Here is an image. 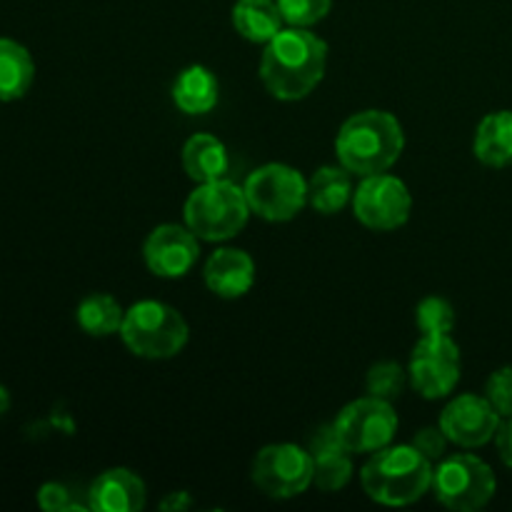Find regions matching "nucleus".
Segmentation results:
<instances>
[{
	"label": "nucleus",
	"mask_w": 512,
	"mask_h": 512,
	"mask_svg": "<svg viewBox=\"0 0 512 512\" xmlns=\"http://www.w3.org/2000/svg\"><path fill=\"white\" fill-rule=\"evenodd\" d=\"M205 285L223 300H238L248 295L255 285V263L245 250L218 248L203 268Z\"/></svg>",
	"instance_id": "obj_15"
},
{
	"label": "nucleus",
	"mask_w": 512,
	"mask_h": 512,
	"mask_svg": "<svg viewBox=\"0 0 512 512\" xmlns=\"http://www.w3.org/2000/svg\"><path fill=\"white\" fill-rule=\"evenodd\" d=\"M145 500V483L128 468L105 470L88 488V510L95 512H138L145 508Z\"/></svg>",
	"instance_id": "obj_14"
},
{
	"label": "nucleus",
	"mask_w": 512,
	"mask_h": 512,
	"mask_svg": "<svg viewBox=\"0 0 512 512\" xmlns=\"http://www.w3.org/2000/svg\"><path fill=\"white\" fill-rule=\"evenodd\" d=\"M190 503H193V500H190L188 493H170L168 498L160 503V508L163 510H185V508H190Z\"/></svg>",
	"instance_id": "obj_31"
},
{
	"label": "nucleus",
	"mask_w": 512,
	"mask_h": 512,
	"mask_svg": "<svg viewBox=\"0 0 512 512\" xmlns=\"http://www.w3.org/2000/svg\"><path fill=\"white\" fill-rule=\"evenodd\" d=\"M183 168L188 173L190 180L195 183H210V180H223L228 178L230 170V155L225 148L223 140H218L215 135L198 133L193 138H188V143L183 145Z\"/></svg>",
	"instance_id": "obj_16"
},
{
	"label": "nucleus",
	"mask_w": 512,
	"mask_h": 512,
	"mask_svg": "<svg viewBox=\"0 0 512 512\" xmlns=\"http://www.w3.org/2000/svg\"><path fill=\"white\" fill-rule=\"evenodd\" d=\"M333 425L340 445L350 455H373L398 433V413L393 403L368 395L345 405Z\"/></svg>",
	"instance_id": "obj_8"
},
{
	"label": "nucleus",
	"mask_w": 512,
	"mask_h": 512,
	"mask_svg": "<svg viewBox=\"0 0 512 512\" xmlns=\"http://www.w3.org/2000/svg\"><path fill=\"white\" fill-rule=\"evenodd\" d=\"M353 213L370 230H398L410 220L413 195L395 175H365L353 193Z\"/></svg>",
	"instance_id": "obj_11"
},
{
	"label": "nucleus",
	"mask_w": 512,
	"mask_h": 512,
	"mask_svg": "<svg viewBox=\"0 0 512 512\" xmlns=\"http://www.w3.org/2000/svg\"><path fill=\"white\" fill-rule=\"evenodd\" d=\"M353 478V460L345 448L313 455V485L323 493H338Z\"/></svg>",
	"instance_id": "obj_23"
},
{
	"label": "nucleus",
	"mask_w": 512,
	"mask_h": 512,
	"mask_svg": "<svg viewBox=\"0 0 512 512\" xmlns=\"http://www.w3.org/2000/svg\"><path fill=\"white\" fill-rule=\"evenodd\" d=\"M415 323L423 335H450L455 328V308L445 298L430 295L415 308Z\"/></svg>",
	"instance_id": "obj_25"
},
{
	"label": "nucleus",
	"mask_w": 512,
	"mask_h": 512,
	"mask_svg": "<svg viewBox=\"0 0 512 512\" xmlns=\"http://www.w3.org/2000/svg\"><path fill=\"white\" fill-rule=\"evenodd\" d=\"M35 80V60L23 43L0 38V103H13L28 95Z\"/></svg>",
	"instance_id": "obj_19"
},
{
	"label": "nucleus",
	"mask_w": 512,
	"mask_h": 512,
	"mask_svg": "<svg viewBox=\"0 0 512 512\" xmlns=\"http://www.w3.org/2000/svg\"><path fill=\"white\" fill-rule=\"evenodd\" d=\"M253 483L275 500L298 498L313 485V455L293 443L265 445L253 460Z\"/></svg>",
	"instance_id": "obj_9"
},
{
	"label": "nucleus",
	"mask_w": 512,
	"mask_h": 512,
	"mask_svg": "<svg viewBox=\"0 0 512 512\" xmlns=\"http://www.w3.org/2000/svg\"><path fill=\"white\" fill-rule=\"evenodd\" d=\"M250 210L270 223H288L308 205V180L285 163L255 168L243 185Z\"/></svg>",
	"instance_id": "obj_7"
},
{
	"label": "nucleus",
	"mask_w": 512,
	"mask_h": 512,
	"mask_svg": "<svg viewBox=\"0 0 512 512\" xmlns=\"http://www.w3.org/2000/svg\"><path fill=\"white\" fill-rule=\"evenodd\" d=\"M38 505L45 512H68V510H80L88 508V505H80L73 498L70 488H65L63 483H45L38 490Z\"/></svg>",
	"instance_id": "obj_28"
},
{
	"label": "nucleus",
	"mask_w": 512,
	"mask_h": 512,
	"mask_svg": "<svg viewBox=\"0 0 512 512\" xmlns=\"http://www.w3.org/2000/svg\"><path fill=\"white\" fill-rule=\"evenodd\" d=\"M403 148V125L388 110H360L350 115L335 138L338 163L358 178L388 173L403 155Z\"/></svg>",
	"instance_id": "obj_2"
},
{
	"label": "nucleus",
	"mask_w": 512,
	"mask_h": 512,
	"mask_svg": "<svg viewBox=\"0 0 512 512\" xmlns=\"http://www.w3.org/2000/svg\"><path fill=\"white\" fill-rule=\"evenodd\" d=\"M250 213L253 210L245 198V190L230 183L228 178L198 183L183 208L185 225L200 240H210V243L235 238L248 225Z\"/></svg>",
	"instance_id": "obj_5"
},
{
	"label": "nucleus",
	"mask_w": 512,
	"mask_h": 512,
	"mask_svg": "<svg viewBox=\"0 0 512 512\" xmlns=\"http://www.w3.org/2000/svg\"><path fill=\"white\" fill-rule=\"evenodd\" d=\"M448 435L443 433V428H423L415 433L413 445L430 460V463H440L445 458V450H448Z\"/></svg>",
	"instance_id": "obj_29"
},
{
	"label": "nucleus",
	"mask_w": 512,
	"mask_h": 512,
	"mask_svg": "<svg viewBox=\"0 0 512 512\" xmlns=\"http://www.w3.org/2000/svg\"><path fill=\"white\" fill-rule=\"evenodd\" d=\"M435 465L410 445H385L363 465L360 483L365 495L380 505L403 508L433 490Z\"/></svg>",
	"instance_id": "obj_3"
},
{
	"label": "nucleus",
	"mask_w": 512,
	"mask_h": 512,
	"mask_svg": "<svg viewBox=\"0 0 512 512\" xmlns=\"http://www.w3.org/2000/svg\"><path fill=\"white\" fill-rule=\"evenodd\" d=\"M233 28L250 43H270L285 28L278 0H238L233 5Z\"/></svg>",
	"instance_id": "obj_20"
},
{
	"label": "nucleus",
	"mask_w": 512,
	"mask_h": 512,
	"mask_svg": "<svg viewBox=\"0 0 512 512\" xmlns=\"http://www.w3.org/2000/svg\"><path fill=\"white\" fill-rule=\"evenodd\" d=\"M285 25L290 28H310L320 23L333 8V0H278Z\"/></svg>",
	"instance_id": "obj_26"
},
{
	"label": "nucleus",
	"mask_w": 512,
	"mask_h": 512,
	"mask_svg": "<svg viewBox=\"0 0 512 512\" xmlns=\"http://www.w3.org/2000/svg\"><path fill=\"white\" fill-rule=\"evenodd\" d=\"M473 153L488 168L512 165V110H495L480 120L475 130Z\"/></svg>",
	"instance_id": "obj_18"
},
{
	"label": "nucleus",
	"mask_w": 512,
	"mask_h": 512,
	"mask_svg": "<svg viewBox=\"0 0 512 512\" xmlns=\"http://www.w3.org/2000/svg\"><path fill=\"white\" fill-rule=\"evenodd\" d=\"M218 95V78L205 65H190L173 83V103L185 115L210 113L218 105Z\"/></svg>",
	"instance_id": "obj_21"
},
{
	"label": "nucleus",
	"mask_w": 512,
	"mask_h": 512,
	"mask_svg": "<svg viewBox=\"0 0 512 512\" xmlns=\"http://www.w3.org/2000/svg\"><path fill=\"white\" fill-rule=\"evenodd\" d=\"M198 235L188 225L165 223L150 230L143 245L145 265L153 275L168 280L185 278L200 258Z\"/></svg>",
	"instance_id": "obj_13"
},
{
	"label": "nucleus",
	"mask_w": 512,
	"mask_h": 512,
	"mask_svg": "<svg viewBox=\"0 0 512 512\" xmlns=\"http://www.w3.org/2000/svg\"><path fill=\"white\" fill-rule=\"evenodd\" d=\"M328 68V45L308 28H283L265 43L260 80L278 100H303L313 93Z\"/></svg>",
	"instance_id": "obj_1"
},
{
	"label": "nucleus",
	"mask_w": 512,
	"mask_h": 512,
	"mask_svg": "<svg viewBox=\"0 0 512 512\" xmlns=\"http://www.w3.org/2000/svg\"><path fill=\"white\" fill-rule=\"evenodd\" d=\"M408 383V370H403V365L393 363V360H380V363H375L373 368L368 370V378H365L368 395L388 400V403H395V400L403 395L405 385Z\"/></svg>",
	"instance_id": "obj_24"
},
{
	"label": "nucleus",
	"mask_w": 512,
	"mask_h": 512,
	"mask_svg": "<svg viewBox=\"0 0 512 512\" xmlns=\"http://www.w3.org/2000/svg\"><path fill=\"white\" fill-rule=\"evenodd\" d=\"M125 348L145 360H170L188 345L190 330L183 315L160 300H140L125 310L120 328Z\"/></svg>",
	"instance_id": "obj_4"
},
{
	"label": "nucleus",
	"mask_w": 512,
	"mask_h": 512,
	"mask_svg": "<svg viewBox=\"0 0 512 512\" xmlns=\"http://www.w3.org/2000/svg\"><path fill=\"white\" fill-rule=\"evenodd\" d=\"M125 310L113 295L108 293H90L85 295L75 310V320H78L80 330L93 338H110L123 328Z\"/></svg>",
	"instance_id": "obj_22"
},
{
	"label": "nucleus",
	"mask_w": 512,
	"mask_h": 512,
	"mask_svg": "<svg viewBox=\"0 0 512 512\" xmlns=\"http://www.w3.org/2000/svg\"><path fill=\"white\" fill-rule=\"evenodd\" d=\"M485 398L500 418H512V365L498 368L485 383Z\"/></svg>",
	"instance_id": "obj_27"
},
{
	"label": "nucleus",
	"mask_w": 512,
	"mask_h": 512,
	"mask_svg": "<svg viewBox=\"0 0 512 512\" xmlns=\"http://www.w3.org/2000/svg\"><path fill=\"white\" fill-rule=\"evenodd\" d=\"M495 445H498L500 460L512 470V418H505L500 423L498 435H495Z\"/></svg>",
	"instance_id": "obj_30"
},
{
	"label": "nucleus",
	"mask_w": 512,
	"mask_h": 512,
	"mask_svg": "<svg viewBox=\"0 0 512 512\" xmlns=\"http://www.w3.org/2000/svg\"><path fill=\"white\" fill-rule=\"evenodd\" d=\"M353 173L343 165H323L308 180V205L320 215H335L353 203Z\"/></svg>",
	"instance_id": "obj_17"
},
{
	"label": "nucleus",
	"mask_w": 512,
	"mask_h": 512,
	"mask_svg": "<svg viewBox=\"0 0 512 512\" xmlns=\"http://www.w3.org/2000/svg\"><path fill=\"white\" fill-rule=\"evenodd\" d=\"M408 378L423 398H448L460 380L458 343L450 335H423L410 353Z\"/></svg>",
	"instance_id": "obj_10"
},
{
	"label": "nucleus",
	"mask_w": 512,
	"mask_h": 512,
	"mask_svg": "<svg viewBox=\"0 0 512 512\" xmlns=\"http://www.w3.org/2000/svg\"><path fill=\"white\" fill-rule=\"evenodd\" d=\"M10 410V393L5 385H0V415H5Z\"/></svg>",
	"instance_id": "obj_32"
},
{
	"label": "nucleus",
	"mask_w": 512,
	"mask_h": 512,
	"mask_svg": "<svg viewBox=\"0 0 512 512\" xmlns=\"http://www.w3.org/2000/svg\"><path fill=\"white\" fill-rule=\"evenodd\" d=\"M503 418L485 395L465 393L450 400L440 415V428L458 448H483L498 435Z\"/></svg>",
	"instance_id": "obj_12"
},
{
	"label": "nucleus",
	"mask_w": 512,
	"mask_h": 512,
	"mask_svg": "<svg viewBox=\"0 0 512 512\" xmlns=\"http://www.w3.org/2000/svg\"><path fill=\"white\" fill-rule=\"evenodd\" d=\"M498 490L493 468L475 455H445L433 470V493L448 510L475 512L493 500Z\"/></svg>",
	"instance_id": "obj_6"
}]
</instances>
